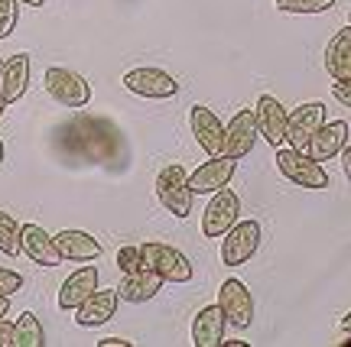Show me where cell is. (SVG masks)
Listing matches in <instances>:
<instances>
[{
    "mask_svg": "<svg viewBox=\"0 0 351 347\" xmlns=\"http://www.w3.org/2000/svg\"><path fill=\"white\" fill-rule=\"evenodd\" d=\"M140 263H143V270L156 273L163 283H189L192 279V263L173 244H160V240L140 244Z\"/></svg>",
    "mask_w": 351,
    "mask_h": 347,
    "instance_id": "obj_1",
    "label": "cell"
},
{
    "mask_svg": "<svg viewBox=\"0 0 351 347\" xmlns=\"http://www.w3.org/2000/svg\"><path fill=\"white\" fill-rule=\"evenodd\" d=\"M276 169L283 179H289L300 188H328V172L322 169V162H315L309 153L289 146H276Z\"/></svg>",
    "mask_w": 351,
    "mask_h": 347,
    "instance_id": "obj_2",
    "label": "cell"
},
{
    "mask_svg": "<svg viewBox=\"0 0 351 347\" xmlns=\"http://www.w3.org/2000/svg\"><path fill=\"white\" fill-rule=\"evenodd\" d=\"M43 85L49 91V98L56 104H62V107H88V101H91V85L85 81V75L72 72V68H62V65H52L46 68L43 75Z\"/></svg>",
    "mask_w": 351,
    "mask_h": 347,
    "instance_id": "obj_3",
    "label": "cell"
},
{
    "mask_svg": "<svg viewBox=\"0 0 351 347\" xmlns=\"http://www.w3.org/2000/svg\"><path fill=\"white\" fill-rule=\"evenodd\" d=\"M186 169L179 166V162H173V166H163L160 169V175H156V198H160V205H163L173 218H189L192 214V188H189L186 182Z\"/></svg>",
    "mask_w": 351,
    "mask_h": 347,
    "instance_id": "obj_4",
    "label": "cell"
},
{
    "mask_svg": "<svg viewBox=\"0 0 351 347\" xmlns=\"http://www.w3.org/2000/svg\"><path fill=\"white\" fill-rule=\"evenodd\" d=\"M261 247V224L247 218V221H234L221 234V263L225 266H244Z\"/></svg>",
    "mask_w": 351,
    "mask_h": 347,
    "instance_id": "obj_5",
    "label": "cell"
},
{
    "mask_svg": "<svg viewBox=\"0 0 351 347\" xmlns=\"http://www.w3.org/2000/svg\"><path fill=\"white\" fill-rule=\"evenodd\" d=\"M124 88L130 94L147 98V101H163V98H176V94H179V81H176L169 72L153 68V65L130 68V72L124 75Z\"/></svg>",
    "mask_w": 351,
    "mask_h": 347,
    "instance_id": "obj_6",
    "label": "cell"
},
{
    "mask_svg": "<svg viewBox=\"0 0 351 347\" xmlns=\"http://www.w3.org/2000/svg\"><path fill=\"white\" fill-rule=\"evenodd\" d=\"M257 120H254V107H241L234 117L225 124V140H221V156L228 159H244L251 156V149L257 146Z\"/></svg>",
    "mask_w": 351,
    "mask_h": 347,
    "instance_id": "obj_7",
    "label": "cell"
},
{
    "mask_svg": "<svg viewBox=\"0 0 351 347\" xmlns=\"http://www.w3.org/2000/svg\"><path fill=\"white\" fill-rule=\"evenodd\" d=\"M322 124H326V104H322V101H306V104H300L293 114H287L283 143H287L289 149H302V153H306L313 133Z\"/></svg>",
    "mask_w": 351,
    "mask_h": 347,
    "instance_id": "obj_8",
    "label": "cell"
},
{
    "mask_svg": "<svg viewBox=\"0 0 351 347\" xmlns=\"http://www.w3.org/2000/svg\"><path fill=\"white\" fill-rule=\"evenodd\" d=\"M218 309L225 311V322L231 324V328H238V331L251 328V322H254L251 289L241 283V279H225L221 289H218Z\"/></svg>",
    "mask_w": 351,
    "mask_h": 347,
    "instance_id": "obj_9",
    "label": "cell"
},
{
    "mask_svg": "<svg viewBox=\"0 0 351 347\" xmlns=\"http://www.w3.org/2000/svg\"><path fill=\"white\" fill-rule=\"evenodd\" d=\"M238 218H241V198L228 185L218 188V192H212V201L202 211V234L221 237Z\"/></svg>",
    "mask_w": 351,
    "mask_h": 347,
    "instance_id": "obj_10",
    "label": "cell"
},
{
    "mask_svg": "<svg viewBox=\"0 0 351 347\" xmlns=\"http://www.w3.org/2000/svg\"><path fill=\"white\" fill-rule=\"evenodd\" d=\"M234 169H238V159H228V156H212V159H205L195 169V172L186 175L189 188H192V195H212L218 188H225L231 179H234Z\"/></svg>",
    "mask_w": 351,
    "mask_h": 347,
    "instance_id": "obj_11",
    "label": "cell"
},
{
    "mask_svg": "<svg viewBox=\"0 0 351 347\" xmlns=\"http://www.w3.org/2000/svg\"><path fill=\"white\" fill-rule=\"evenodd\" d=\"M287 107L274 98V94H261L257 107H254V120H257V133H261L270 146H283V133H287Z\"/></svg>",
    "mask_w": 351,
    "mask_h": 347,
    "instance_id": "obj_12",
    "label": "cell"
},
{
    "mask_svg": "<svg viewBox=\"0 0 351 347\" xmlns=\"http://www.w3.org/2000/svg\"><path fill=\"white\" fill-rule=\"evenodd\" d=\"M189 127H192V137L208 156H218L221 153V140H225V124L218 120V114L205 104H195L189 111Z\"/></svg>",
    "mask_w": 351,
    "mask_h": 347,
    "instance_id": "obj_13",
    "label": "cell"
},
{
    "mask_svg": "<svg viewBox=\"0 0 351 347\" xmlns=\"http://www.w3.org/2000/svg\"><path fill=\"white\" fill-rule=\"evenodd\" d=\"M52 240H56V250H59L62 260L95 263L101 257V240L91 237L88 231H72V227H65V231H59Z\"/></svg>",
    "mask_w": 351,
    "mask_h": 347,
    "instance_id": "obj_14",
    "label": "cell"
},
{
    "mask_svg": "<svg viewBox=\"0 0 351 347\" xmlns=\"http://www.w3.org/2000/svg\"><path fill=\"white\" fill-rule=\"evenodd\" d=\"M20 247H23L26 257L33 263H39V266H59V263H62L52 234H46L39 224H20Z\"/></svg>",
    "mask_w": 351,
    "mask_h": 347,
    "instance_id": "obj_15",
    "label": "cell"
},
{
    "mask_svg": "<svg viewBox=\"0 0 351 347\" xmlns=\"http://www.w3.org/2000/svg\"><path fill=\"white\" fill-rule=\"evenodd\" d=\"M26 88H29V55L16 52L0 62V101L13 104L26 94Z\"/></svg>",
    "mask_w": 351,
    "mask_h": 347,
    "instance_id": "obj_16",
    "label": "cell"
},
{
    "mask_svg": "<svg viewBox=\"0 0 351 347\" xmlns=\"http://www.w3.org/2000/svg\"><path fill=\"white\" fill-rule=\"evenodd\" d=\"M345 143H348V120H328V124H322L313 133L306 153H309L315 162H326V159H335Z\"/></svg>",
    "mask_w": 351,
    "mask_h": 347,
    "instance_id": "obj_17",
    "label": "cell"
},
{
    "mask_svg": "<svg viewBox=\"0 0 351 347\" xmlns=\"http://www.w3.org/2000/svg\"><path fill=\"white\" fill-rule=\"evenodd\" d=\"M114 311H117V292L114 289H95L75 309V322L78 328H98V324L111 322Z\"/></svg>",
    "mask_w": 351,
    "mask_h": 347,
    "instance_id": "obj_18",
    "label": "cell"
},
{
    "mask_svg": "<svg viewBox=\"0 0 351 347\" xmlns=\"http://www.w3.org/2000/svg\"><path fill=\"white\" fill-rule=\"evenodd\" d=\"M160 289H163V279L150 270H137V273H130L121 279V285H114V292H117V302H130V305H140V302H150V298L160 296Z\"/></svg>",
    "mask_w": 351,
    "mask_h": 347,
    "instance_id": "obj_19",
    "label": "cell"
},
{
    "mask_svg": "<svg viewBox=\"0 0 351 347\" xmlns=\"http://www.w3.org/2000/svg\"><path fill=\"white\" fill-rule=\"evenodd\" d=\"M225 311L218 305H205L192 318V344L195 347H218L225 344Z\"/></svg>",
    "mask_w": 351,
    "mask_h": 347,
    "instance_id": "obj_20",
    "label": "cell"
},
{
    "mask_svg": "<svg viewBox=\"0 0 351 347\" xmlns=\"http://www.w3.org/2000/svg\"><path fill=\"white\" fill-rule=\"evenodd\" d=\"M98 289V266H82L69 276L59 289V309L62 311H75L91 292Z\"/></svg>",
    "mask_w": 351,
    "mask_h": 347,
    "instance_id": "obj_21",
    "label": "cell"
},
{
    "mask_svg": "<svg viewBox=\"0 0 351 347\" xmlns=\"http://www.w3.org/2000/svg\"><path fill=\"white\" fill-rule=\"evenodd\" d=\"M326 72L335 81H351V29H339L326 46Z\"/></svg>",
    "mask_w": 351,
    "mask_h": 347,
    "instance_id": "obj_22",
    "label": "cell"
},
{
    "mask_svg": "<svg viewBox=\"0 0 351 347\" xmlns=\"http://www.w3.org/2000/svg\"><path fill=\"white\" fill-rule=\"evenodd\" d=\"M46 335H43V324L33 311H20V318L13 324V347H43Z\"/></svg>",
    "mask_w": 351,
    "mask_h": 347,
    "instance_id": "obj_23",
    "label": "cell"
},
{
    "mask_svg": "<svg viewBox=\"0 0 351 347\" xmlns=\"http://www.w3.org/2000/svg\"><path fill=\"white\" fill-rule=\"evenodd\" d=\"M0 253L3 257H20L23 253V247H20V221L3 208H0Z\"/></svg>",
    "mask_w": 351,
    "mask_h": 347,
    "instance_id": "obj_24",
    "label": "cell"
},
{
    "mask_svg": "<svg viewBox=\"0 0 351 347\" xmlns=\"http://www.w3.org/2000/svg\"><path fill=\"white\" fill-rule=\"evenodd\" d=\"M283 13H326L335 7V0H274Z\"/></svg>",
    "mask_w": 351,
    "mask_h": 347,
    "instance_id": "obj_25",
    "label": "cell"
},
{
    "mask_svg": "<svg viewBox=\"0 0 351 347\" xmlns=\"http://www.w3.org/2000/svg\"><path fill=\"white\" fill-rule=\"evenodd\" d=\"M20 23V0H0V39H10Z\"/></svg>",
    "mask_w": 351,
    "mask_h": 347,
    "instance_id": "obj_26",
    "label": "cell"
},
{
    "mask_svg": "<svg viewBox=\"0 0 351 347\" xmlns=\"http://www.w3.org/2000/svg\"><path fill=\"white\" fill-rule=\"evenodd\" d=\"M117 270L124 276L143 270V263H140V244H127V247L117 250Z\"/></svg>",
    "mask_w": 351,
    "mask_h": 347,
    "instance_id": "obj_27",
    "label": "cell"
},
{
    "mask_svg": "<svg viewBox=\"0 0 351 347\" xmlns=\"http://www.w3.org/2000/svg\"><path fill=\"white\" fill-rule=\"evenodd\" d=\"M23 289V276L16 273V270H7V266H0V296H16Z\"/></svg>",
    "mask_w": 351,
    "mask_h": 347,
    "instance_id": "obj_28",
    "label": "cell"
},
{
    "mask_svg": "<svg viewBox=\"0 0 351 347\" xmlns=\"http://www.w3.org/2000/svg\"><path fill=\"white\" fill-rule=\"evenodd\" d=\"M351 81H335V88H332V94L339 98L341 107H351V91H348Z\"/></svg>",
    "mask_w": 351,
    "mask_h": 347,
    "instance_id": "obj_29",
    "label": "cell"
},
{
    "mask_svg": "<svg viewBox=\"0 0 351 347\" xmlns=\"http://www.w3.org/2000/svg\"><path fill=\"white\" fill-rule=\"evenodd\" d=\"M0 347H13V322L0 318Z\"/></svg>",
    "mask_w": 351,
    "mask_h": 347,
    "instance_id": "obj_30",
    "label": "cell"
},
{
    "mask_svg": "<svg viewBox=\"0 0 351 347\" xmlns=\"http://www.w3.org/2000/svg\"><path fill=\"white\" fill-rule=\"evenodd\" d=\"M98 347H134V341H127V337H104V341H98Z\"/></svg>",
    "mask_w": 351,
    "mask_h": 347,
    "instance_id": "obj_31",
    "label": "cell"
},
{
    "mask_svg": "<svg viewBox=\"0 0 351 347\" xmlns=\"http://www.w3.org/2000/svg\"><path fill=\"white\" fill-rule=\"evenodd\" d=\"M3 315H10V298L7 296H0V318H3Z\"/></svg>",
    "mask_w": 351,
    "mask_h": 347,
    "instance_id": "obj_32",
    "label": "cell"
},
{
    "mask_svg": "<svg viewBox=\"0 0 351 347\" xmlns=\"http://www.w3.org/2000/svg\"><path fill=\"white\" fill-rule=\"evenodd\" d=\"M20 3H29V7H43L46 0H20Z\"/></svg>",
    "mask_w": 351,
    "mask_h": 347,
    "instance_id": "obj_33",
    "label": "cell"
},
{
    "mask_svg": "<svg viewBox=\"0 0 351 347\" xmlns=\"http://www.w3.org/2000/svg\"><path fill=\"white\" fill-rule=\"evenodd\" d=\"M3 107H7V101H0V117H3Z\"/></svg>",
    "mask_w": 351,
    "mask_h": 347,
    "instance_id": "obj_34",
    "label": "cell"
},
{
    "mask_svg": "<svg viewBox=\"0 0 351 347\" xmlns=\"http://www.w3.org/2000/svg\"><path fill=\"white\" fill-rule=\"evenodd\" d=\"M0 162H3V140H0Z\"/></svg>",
    "mask_w": 351,
    "mask_h": 347,
    "instance_id": "obj_35",
    "label": "cell"
},
{
    "mask_svg": "<svg viewBox=\"0 0 351 347\" xmlns=\"http://www.w3.org/2000/svg\"><path fill=\"white\" fill-rule=\"evenodd\" d=\"M0 62H3V59H0Z\"/></svg>",
    "mask_w": 351,
    "mask_h": 347,
    "instance_id": "obj_36",
    "label": "cell"
}]
</instances>
